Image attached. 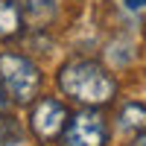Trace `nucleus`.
Wrapping results in <instances>:
<instances>
[{
    "label": "nucleus",
    "instance_id": "nucleus-1",
    "mask_svg": "<svg viewBox=\"0 0 146 146\" xmlns=\"http://www.w3.org/2000/svg\"><path fill=\"white\" fill-rule=\"evenodd\" d=\"M56 88L76 108L108 111L120 100V76L105 58L70 56L56 67Z\"/></svg>",
    "mask_w": 146,
    "mask_h": 146
},
{
    "label": "nucleus",
    "instance_id": "nucleus-2",
    "mask_svg": "<svg viewBox=\"0 0 146 146\" xmlns=\"http://www.w3.org/2000/svg\"><path fill=\"white\" fill-rule=\"evenodd\" d=\"M0 82L12 105H29L44 94V70L27 53L3 50L0 53Z\"/></svg>",
    "mask_w": 146,
    "mask_h": 146
},
{
    "label": "nucleus",
    "instance_id": "nucleus-3",
    "mask_svg": "<svg viewBox=\"0 0 146 146\" xmlns=\"http://www.w3.org/2000/svg\"><path fill=\"white\" fill-rule=\"evenodd\" d=\"M67 120H70V102L64 100V96L41 94L35 102H29L27 129H29V135L41 146L58 143V137H62V131L67 126Z\"/></svg>",
    "mask_w": 146,
    "mask_h": 146
},
{
    "label": "nucleus",
    "instance_id": "nucleus-4",
    "mask_svg": "<svg viewBox=\"0 0 146 146\" xmlns=\"http://www.w3.org/2000/svg\"><path fill=\"white\" fill-rule=\"evenodd\" d=\"M114 131L102 108H76L58 137V146H111Z\"/></svg>",
    "mask_w": 146,
    "mask_h": 146
},
{
    "label": "nucleus",
    "instance_id": "nucleus-5",
    "mask_svg": "<svg viewBox=\"0 0 146 146\" xmlns=\"http://www.w3.org/2000/svg\"><path fill=\"white\" fill-rule=\"evenodd\" d=\"M111 131L120 137H135L137 131L146 129V100L129 96V100H117L111 108Z\"/></svg>",
    "mask_w": 146,
    "mask_h": 146
},
{
    "label": "nucleus",
    "instance_id": "nucleus-6",
    "mask_svg": "<svg viewBox=\"0 0 146 146\" xmlns=\"http://www.w3.org/2000/svg\"><path fill=\"white\" fill-rule=\"evenodd\" d=\"M21 12L29 29H50L58 18V0H21Z\"/></svg>",
    "mask_w": 146,
    "mask_h": 146
},
{
    "label": "nucleus",
    "instance_id": "nucleus-7",
    "mask_svg": "<svg viewBox=\"0 0 146 146\" xmlns=\"http://www.w3.org/2000/svg\"><path fill=\"white\" fill-rule=\"evenodd\" d=\"M23 12L18 0H0V44H9L23 35Z\"/></svg>",
    "mask_w": 146,
    "mask_h": 146
},
{
    "label": "nucleus",
    "instance_id": "nucleus-8",
    "mask_svg": "<svg viewBox=\"0 0 146 146\" xmlns=\"http://www.w3.org/2000/svg\"><path fill=\"white\" fill-rule=\"evenodd\" d=\"M23 137H27L23 123H21L15 114L3 111V114H0V146H21Z\"/></svg>",
    "mask_w": 146,
    "mask_h": 146
},
{
    "label": "nucleus",
    "instance_id": "nucleus-9",
    "mask_svg": "<svg viewBox=\"0 0 146 146\" xmlns=\"http://www.w3.org/2000/svg\"><path fill=\"white\" fill-rule=\"evenodd\" d=\"M126 12H146V0H117Z\"/></svg>",
    "mask_w": 146,
    "mask_h": 146
},
{
    "label": "nucleus",
    "instance_id": "nucleus-10",
    "mask_svg": "<svg viewBox=\"0 0 146 146\" xmlns=\"http://www.w3.org/2000/svg\"><path fill=\"white\" fill-rule=\"evenodd\" d=\"M9 105H12V100H9V94H6V88H3V82H0V114L9 111Z\"/></svg>",
    "mask_w": 146,
    "mask_h": 146
},
{
    "label": "nucleus",
    "instance_id": "nucleus-11",
    "mask_svg": "<svg viewBox=\"0 0 146 146\" xmlns=\"http://www.w3.org/2000/svg\"><path fill=\"white\" fill-rule=\"evenodd\" d=\"M126 146H146V129H143V131H137L135 137H129V143H126Z\"/></svg>",
    "mask_w": 146,
    "mask_h": 146
}]
</instances>
